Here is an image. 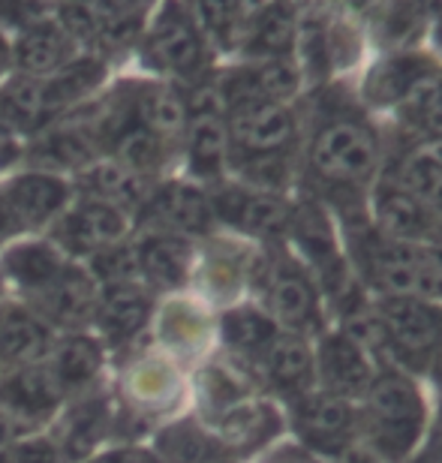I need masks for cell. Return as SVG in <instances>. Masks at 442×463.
<instances>
[{"label": "cell", "instance_id": "cell-49", "mask_svg": "<svg viewBox=\"0 0 442 463\" xmlns=\"http://www.w3.org/2000/svg\"><path fill=\"white\" fill-rule=\"evenodd\" d=\"M13 232H18V229L13 226V220H9V214H6V208H4V202H0V238L13 235Z\"/></svg>", "mask_w": 442, "mask_h": 463}, {"label": "cell", "instance_id": "cell-31", "mask_svg": "<svg viewBox=\"0 0 442 463\" xmlns=\"http://www.w3.org/2000/svg\"><path fill=\"white\" fill-rule=\"evenodd\" d=\"M160 463H232L226 455V446L199 430L193 421L172 424L156 439Z\"/></svg>", "mask_w": 442, "mask_h": 463}, {"label": "cell", "instance_id": "cell-43", "mask_svg": "<svg viewBox=\"0 0 442 463\" xmlns=\"http://www.w3.org/2000/svg\"><path fill=\"white\" fill-rule=\"evenodd\" d=\"M22 154H24V147L18 142V133L0 120V169H9L13 163H18Z\"/></svg>", "mask_w": 442, "mask_h": 463}, {"label": "cell", "instance_id": "cell-3", "mask_svg": "<svg viewBox=\"0 0 442 463\" xmlns=\"http://www.w3.org/2000/svg\"><path fill=\"white\" fill-rule=\"evenodd\" d=\"M373 129L362 118H331L310 145V165L325 184L358 187L376 169Z\"/></svg>", "mask_w": 442, "mask_h": 463}, {"label": "cell", "instance_id": "cell-47", "mask_svg": "<svg viewBox=\"0 0 442 463\" xmlns=\"http://www.w3.org/2000/svg\"><path fill=\"white\" fill-rule=\"evenodd\" d=\"M416 6L421 9V15H434L437 22L442 18V0H416Z\"/></svg>", "mask_w": 442, "mask_h": 463}, {"label": "cell", "instance_id": "cell-6", "mask_svg": "<svg viewBox=\"0 0 442 463\" xmlns=\"http://www.w3.org/2000/svg\"><path fill=\"white\" fill-rule=\"evenodd\" d=\"M292 421L304 446L319 451V455L337 458L353 446L358 415L343 397H334L328 392H307L295 397L292 403Z\"/></svg>", "mask_w": 442, "mask_h": 463}, {"label": "cell", "instance_id": "cell-37", "mask_svg": "<svg viewBox=\"0 0 442 463\" xmlns=\"http://www.w3.org/2000/svg\"><path fill=\"white\" fill-rule=\"evenodd\" d=\"M295 43V18L287 6H268L256 15L250 24V36H247V49L256 54H271V58H283Z\"/></svg>", "mask_w": 442, "mask_h": 463}, {"label": "cell", "instance_id": "cell-38", "mask_svg": "<svg viewBox=\"0 0 442 463\" xmlns=\"http://www.w3.org/2000/svg\"><path fill=\"white\" fill-rule=\"evenodd\" d=\"M421 9L416 0H389L376 13V33L385 45H407L421 31Z\"/></svg>", "mask_w": 442, "mask_h": 463}, {"label": "cell", "instance_id": "cell-45", "mask_svg": "<svg viewBox=\"0 0 442 463\" xmlns=\"http://www.w3.org/2000/svg\"><path fill=\"white\" fill-rule=\"evenodd\" d=\"M115 4L121 6L127 15H133V18H139V22H142V15L151 9L154 0H115Z\"/></svg>", "mask_w": 442, "mask_h": 463}, {"label": "cell", "instance_id": "cell-19", "mask_svg": "<svg viewBox=\"0 0 442 463\" xmlns=\"http://www.w3.org/2000/svg\"><path fill=\"white\" fill-rule=\"evenodd\" d=\"M268 304L283 326L295 331L319 326V298L310 277L295 262H277L268 274Z\"/></svg>", "mask_w": 442, "mask_h": 463}, {"label": "cell", "instance_id": "cell-9", "mask_svg": "<svg viewBox=\"0 0 442 463\" xmlns=\"http://www.w3.org/2000/svg\"><path fill=\"white\" fill-rule=\"evenodd\" d=\"M70 196H72V190L61 175L40 172V169L15 175V178L0 190V202H4L6 214L18 232L45 226L49 220L61 217Z\"/></svg>", "mask_w": 442, "mask_h": 463}, {"label": "cell", "instance_id": "cell-27", "mask_svg": "<svg viewBox=\"0 0 442 463\" xmlns=\"http://www.w3.org/2000/svg\"><path fill=\"white\" fill-rule=\"evenodd\" d=\"M106 79V63L99 58H76L70 61L67 67L58 70L54 76L42 79V94H45V109H49V115H61L63 109L76 106L79 99L90 97L94 90L103 85Z\"/></svg>", "mask_w": 442, "mask_h": 463}, {"label": "cell", "instance_id": "cell-36", "mask_svg": "<svg viewBox=\"0 0 442 463\" xmlns=\"http://www.w3.org/2000/svg\"><path fill=\"white\" fill-rule=\"evenodd\" d=\"M403 103V115L409 124H416L421 133L430 136L434 142H442V76L434 70L425 72L416 85L407 90Z\"/></svg>", "mask_w": 442, "mask_h": 463}, {"label": "cell", "instance_id": "cell-39", "mask_svg": "<svg viewBox=\"0 0 442 463\" xmlns=\"http://www.w3.org/2000/svg\"><path fill=\"white\" fill-rule=\"evenodd\" d=\"M90 277L99 286H115V283H130L139 277V268H136V253L133 247L127 244H112L103 247L90 256Z\"/></svg>", "mask_w": 442, "mask_h": 463}, {"label": "cell", "instance_id": "cell-35", "mask_svg": "<svg viewBox=\"0 0 442 463\" xmlns=\"http://www.w3.org/2000/svg\"><path fill=\"white\" fill-rule=\"evenodd\" d=\"M220 428L226 446L253 449L274 433V415L259 403H232L220 415Z\"/></svg>", "mask_w": 442, "mask_h": 463}, {"label": "cell", "instance_id": "cell-30", "mask_svg": "<svg viewBox=\"0 0 442 463\" xmlns=\"http://www.w3.org/2000/svg\"><path fill=\"white\" fill-rule=\"evenodd\" d=\"M400 187L409 190L434 217H442V142L430 138L403 156Z\"/></svg>", "mask_w": 442, "mask_h": 463}, {"label": "cell", "instance_id": "cell-13", "mask_svg": "<svg viewBox=\"0 0 442 463\" xmlns=\"http://www.w3.org/2000/svg\"><path fill=\"white\" fill-rule=\"evenodd\" d=\"M70 61H76V40L63 31L54 15L22 27L13 45V67L18 76L49 79Z\"/></svg>", "mask_w": 442, "mask_h": 463}, {"label": "cell", "instance_id": "cell-26", "mask_svg": "<svg viewBox=\"0 0 442 463\" xmlns=\"http://www.w3.org/2000/svg\"><path fill=\"white\" fill-rule=\"evenodd\" d=\"M70 262L63 259L61 247L45 244V241H31V244H18L6 250L4 256V274L15 280L27 295H36L49 286Z\"/></svg>", "mask_w": 442, "mask_h": 463}, {"label": "cell", "instance_id": "cell-15", "mask_svg": "<svg viewBox=\"0 0 442 463\" xmlns=\"http://www.w3.org/2000/svg\"><path fill=\"white\" fill-rule=\"evenodd\" d=\"M145 214H151L163 229L172 235H205L214 223V208L211 199L202 190L190 187V184H163V187L151 190L145 202Z\"/></svg>", "mask_w": 442, "mask_h": 463}, {"label": "cell", "instance_id": "cell-54", "mask_svg": "<svg viewBox=\"0 0 442 463\" xmlns=\"http://www.w3.org/2000/svg\"><path fill=\"white\" fill-rule=\"evenodd\" d=\"M0 319H4V307H0Z\"/></svg>", "mask_w": 442, "mask_h": 463}, {"label": "cell", "instance_id": "cell-8", "mask_svg": "<svg viewBox=\"0 0 442 463\" xmlns=\"http://www.w3.org/2000/svg\"><path fill=\"white\" fill-rule=\"evenodd\" d=\"M127 229H130V214L108 202L99 199H81L76 208L63 211L58 217V244L67 253L94 256L97 250L124 244Z\"/></svg>", "mask_w": 442, "mask_h": 463}, {"label": "cell", "instance_id": "cell-51", "mask_svg": "<svg viewBox=\"0 0 442 463\" xmlns=\"http://www.w3.org/2000/svg\"><path fill=\"white\" fill-rule=\"evenodd\" d=\"M434 373H437V379L442 383V337H439V344H437V349H434Z\"/></svg>", "mask_w": 442, "mask_h": 463}, {"label": "cell", "instance_id": "cell-4", "mask_svg": "<svg viewBox=\"0 0 442 463\" xmlns=\"http://www.w3.org/2000/svg\"><path fill=\"white\" fill-rule=\"evenodd\" d=\"M389 337L394 361L425 364L442 337V307L412 295H382L373 307Z\"/></svg>", "mask_w": 442, "mask_h": 463}, {"label": "cell", "instance_id": "cell-24", "mask_svg": "<svg viewBox=\"0 0 442 463\" xmlns=\"http://www.w3.org/2000/svg\"><path fill=\"white\" fill-rule=\"evenodd\" d=\"M99 142L94 136V129L85 127H58L49 129L45 136L36 138V145L31 147L33 163L40 165V172L52 169H88L90 163L99 160Z\"/></svg>", "mask_w": 442, "mask_h": 463}, {"label": "cell", "instance_id": "cell-23", "mask_svg": "<svg viewBox=\"0 0 442 463\" xmlns=\"http://www.w3.org/2000/svg\"><path fill=\"white\" fill-rule=\"evenodd\" d=\"M265 379L289 397H301L310 392L316 361H313L307 344L298 335H277L271 346L259 355Z\"/></svg>", "mask_w": 442, "mask_h": 463}, {"label": "cell", "instance_id": "cell-28", "mask_svg": "<svg viewBox=\"0 0 442 463\" xmlns=\"http://www.w3.org/2000/svg\"><path fill=\"white\" fill-rule=\"evenodd\" d=\"M229 129L223 115H190L187 120V156L199 178H217L229 160Z\"/></svg>", "mask_w": 442, "mask_h": 463}, {"label": "cell", "instance_id": "cell-10", "mask_svg": "<svg viewBox=\"0 0 442 463\" xmlns=\"http://www.w3.org/2000/svg\"><path fill=\"white\" fill-rule=\"evenodd\" d=\"M61 401V385L54 383L52 370L40 364L13 367L0 376V412H6L13 421H49L58 412Z\"/></svg>", "mask_w": 442, "mask_h": 463}, {"label": "cell", "instance_id": "cell-32", "mask_svg": "<svg viewBox=\"0 0 442 463\" xmlns=\"http://www.w3.org/2000/svg\"><path fill=\"white\" fill-rule=\"evenodd\" d=\"M430 72L425 61L409 58V54H400V58H391L380 63V67L371 70V76L364 81V94L371 103L376 106H389V103H400L407 97V90L416 85V81Z\"/></svg>", "mask_w": 442, "mask_h": 463}, {"label": "cell", "instance_id": "cell-21", "mask_svg": "<svg viewBox=\"0 0 442 463\" xmlns=\"http://www.w3.org/2000/svg\"><path fill=\"white\" fill-rule=\"evenodd\" d=\"M136 268L151 286L174 289L187 280L190 271V244L187 238L172 235V232H151L139 244H133Z\"/></svg>", "mask_w": 442, "mask_h": 463}, {"label": "cell", "instance_id": "cell-44", "mask_svg": "<svg viewBox=\"0 0 442 463\" xmlns=\"http://www.w3.org/2000/svg\"><path fill=\"white\" fill-rule=\"evenodd\" d=\"M90 463H160L156 455L151 451H142V449H115V451H106V455L94 458Z\"/></svg>", "mask_w": 442, "mask_h": 463}, {"label": "cell", "instance_id": "cell-52", "mask_svg": "<svg viewBox=\"0 0 442 463\" xmlns=\"http://www.w3.org/2000/svg\"><path fill=\"white\" fill-rule=\"evenodd\" d=\"M0 463H13V446L9 442H0Z\"/></svg>", "mask_w": 442, "mask_h": 463}, {"label": "cell", "instance_id": "cell-50", "mask_svg": "<svg viewBox=\"0 0 442 463\" xmlns=\"http://www.w3.org/2000/svg\"><path fill=\"white\" fill-rule=\"evenodd\" d=\"M416 463H442V446H439V442H434V446H430Z\"/></svg>", "mask_w": 442, "mask_h": 463}, {"label": "cell", "instance_id": "cell-17", "mask_svg": "<svg viewBox=\"0 0 442 463\" xmlns=\"http://www.w3.org/2000/svg\"><path fill=\"white\" fill-rule=\"evenodd\" d=\"M147 317H151V295L136 280L99 286L94 322L108 344H127L147 326Z\"/></svg>", "mask_w": 442, "mask_h": 463}, {"label": "cell", "instance_id": "cell-48", "mask_svg": "<svg viewBox=\"0 0 442 463\" xmlns=\"http://www.w3.org/2000/svg\"><path fill=\"white\" fill-rule=\"evenodd\" d=\"M13 433H15L13 419H9L6 412H0V442H9V439H13Z\"/></svg>", "mask_w": 442, "mask_h": 463}, {"label": "cell", "instance_id": "cell-18", "mask_svg": "<svg viewBox=\"0 0 442 463\" xmlns=\"http://www.w3.org/2000/svg\"><path fill=\"white\" fill-rule=\"evenodd\" d=\"M373 205L382 235L394 241H409V244H428L430 238H437V217L400 184H382L376 190Z\"/></svg>", "mask_w": 442, "mask_h": 463}, {"label": "cell", "instance_id": "cell-46", "mask_svg": "<svg viewBox=\"0 0 442 463\" xmlns=\"http://www.w3.org/2000/svg\"><path fill=\"white\" fill-rule=\"evenodd\" d=\"M13 67V45L6 43V36H4V31H0V76Z\"/></svg>", "mask_w": 442, "mask_h": 463}, {"label": "cell", "instance_id": "cell-29", "mask_svg": "<svg viewBox=\"0 0 442 463\" xmlns=\"http://www.w3.org/2000/svg\"><path fill=\"white\" fill-rule=\"evenodd\" d=\"M0 120L15 133H36L49 127V109H45L42 79L15 76L0 88Z\"/></svg>", "mask_w": 442, "mask_h": 463}, {"label": "cell", "instance_id": "cell-25", "mask_svg": "<svg viewBox=\"0 0 442 463\" xmlns=\"http://www.w3.org/2000/svg\"><path fill=\"white\" fill-rule=\"evenodd\" d=\"M52 376L61 385V392H81L88 388L103 370V346L94 337L70 335L52 349Z\"/></svg>", "mask_w": 442, "mask_h": 463}, {"label": "cell", "instance_id": "cell-12", "mask_svg": "<svg viewBox=\"0 0 442 463\" xmlns=\"http://www.w3.org/2000/svg\"><path fill=\"white\" fill-rule=\"evenodd\" d=\"M211 208H214V217L226 220L229 226L262 238L283 235L292 220V208L274 193L244 187H223L211 199Z\"/></svg>", "mask_w": 442, "mask_h": 463}, {"label": "cell", "instance_id": "cell-40", "mask_svg": "<svg viewBox=\"0 0 442 463\" xmlns=\"http://www.w3.org/2000/svg\"><path fill=\"white\" fill-rule=\"evenodd\" d=\"M193 6H196L193 22H199L217 40H229L238 22H241L244 0H193Z\"/></svg>", "mask_w": 442, "mask_h": 463}, {"label": "cell", "instance_id": "cell-20", "mask_svg": "<svg viewBox=\"0 0 442 463\" xmlns=\"http://www.w3.org/2000/svg\"><path fill=\"white\" fill-rule=\"evenodd\" d=\"M52 326L40 313L15 307V304L4 307V319H0V361H6L13 367L40 364V361L52 355Z\"/></svg>", "mask_w": 442, "mask_h": 463}, {"label": "cell", "instance_id": "cell-34", "mask_svg": "<svg viewBox=\"0 0 442 463\" xmlns=\"http://www.w3.org/2000/svg\"><path fill=\"white\" fill-rule=\"evenodd\" d=\"M106 424H108V412L103 401L90 397V401L79 403L76 412L70 415L67 430H63V442L58 446L63 451V458L85 460L99 446V439L106 437Z\"/></svg>", "mask_w": 442, "mask_h": 463}, {"label": "cell", "instance_id": "cell-41", "mask_svg": "<svg viewBox=\"0 0 442 463\" xmlns=\"http://www.w3.org/2000/svg\"><path fill=\"white\" fill-rule=\"evenodd\" d=\"M241 175L253 187H259L262 193H268L274 187H283L287 181V160L280 154H256L244 156L241 160Z\"/></svg>", "mask_w": 442, "mask_h": 463}, {"label": "cell", "instance_id": "cell-16", "mask_svg": "<svg viewBox=\"0 0 442 463\" xmlns=\"http://www.w3.org/2000/svg\"><path fill=\"white\" fill-rule=\"evenodd\" d=\"M118 103H121L130 118L139 120L142 127H147L151 133L163 136L165 142L174 136H181L187 129V97H181L178 90L165 88V85H127V90L118 94Z\"/></svg>", "mask_w": 442, "mask_h": 463}, {"label": "cell", "instance_id": "cell-53", "mask_svg": "<svg viewBox=\"0 0 442 463\" xmlns=\"http://www.w3.org/2000/svg\"><path fill=\"white\" fill-rule=\"evenodd\" d=\"M437 45L442 49V18H439V27H437Z\"/></svg>", "mask_w": 442, "mask_h": 463}, {"label": "cell", "instance_id": "cell-11", "mask_svg": "<svg viewBox=\"0 0 442 463\" xmlns=\"http://www.w3.org/2000/svg\"><path fill=\"white\" fill-rule=\"evenodd\" d=\"M36 313L54 326L81 328L85 322H94V310L99 301V283L90 277V271L79 265H67L42 292L33 295Z\"/></svg>", "mask_w": 442, "mask_h": 463}, {"label": "cell", "instance_id": "cell-22", "mask_svg": "<svg viewBox=\"0 0 442 463\" xmlns=\"http://www.w3.org/2000/svg\"><path fill=\"white\" fill-rule=\"evenodd\" d=\"M79 187L85 190V199H99L108 205L121 208V211H142L151 187H147L145 175H136L130 169H124L115 160H97L88 169L79 172Z\"/></svg>", "mask_w": 442, "mask_h": 463}, {"label": "cell", "instance_id": "cell-42", "mask_svg": "<svg viewBox=\"0 0 442 463\" xmlns=\"http://www.w3.org/2000/svg\"><path fill=\"white\" fill-rule=\"evenodd\" d=\"M13 463H67V458L52 439L33 437L13 449Z\"/></svg>", "mask_w": 442, "mask_h": 463}, {"label": "cell", "instance_id": "cell-5", "mask_svg": "<svg viewBox=\"0 0 442 463\" xmlns=\"http://www.w3.org/2000/svg\"><path fill=\"white\" fill-rule=\"evenodd\" d=\"M145 58L151 67L174 76H196L205 63V43L181 0H165L147 31Z\"/></svg>", "mask_w": 442, "mask_h": 463}, {"label": "cell", "instance_id": "cell-14", "mask_svg": "<svg viewBox=\"0 0 442 463\" xmlns=\"http://www.w3.org/2000/svg\"><path fill=\"white\" fill-rule=\"evenodd\" d=\"M316 370L325 392L343 397V401H349V397H364V392L371 388L376 376L371 355L353 337L343 335V331L340 335H328L319 344Z\"/></svg>", "mask_w": 442, "mask_h": 463}, {"label": "cell", "instance_id": "cell-2", "mask_svg": "<svg viewBox=\"0 0 442 463\" xmlns=\"http://www.w3.org/2000/svg\"><path fill=\"white\" fill-rule=\"evenodd\" d=\"M362 424L382 458H407L425 430V403L416 383L400 370H382L364 392Z\"/></svg>", "mask_w": 442, "mask_h": 463}, {"label": "cell", "instance_id": "cell-7", "mask_svg": "<svg viewBox=\"0 0 442 463\" xmlns=\"http://www.w3.org/2000/svg\"><path fill=\"white\" fill-rule=\"evenodd\" d=\"M229 145L244 156L256 154H283L295 138V118L283 103L271 99H250L226 109Z\"/></svg>", "mask_w": 442, "mask_h": 463}, {"label": "cell", "instance_id": "cell-1", "mask_svg": "<svg viewBox=\"0 0 442 463\" xmlns=\"http://www.w3.org/2000/svg\"><path fill=\"white\" fill-rule=\"evenodd\" d=\"M355 259L367 283L382 295L442 298V250L394 241L382 232H355Z\"/></svg>", "mask_w": 442, "mask_h": 463}, {"label": "cell", "instance_id": "cell-33", "mask_svg": "<svg viewBox=\"0 0 442 463\" xmlns=\"http://www.w3.org/2000/svg\"><path fill=\"white\" fill-rule=\"evenodd\" d=\"M277 322L271 317H265L262 310H253V307H238V310H229L223 317V337L226 344L244 352V355H256L259 358L265 349L271 346V340L277 337Z\"/></svg>", "mask_w": 442, "mask_h": 463}]
</instances>
